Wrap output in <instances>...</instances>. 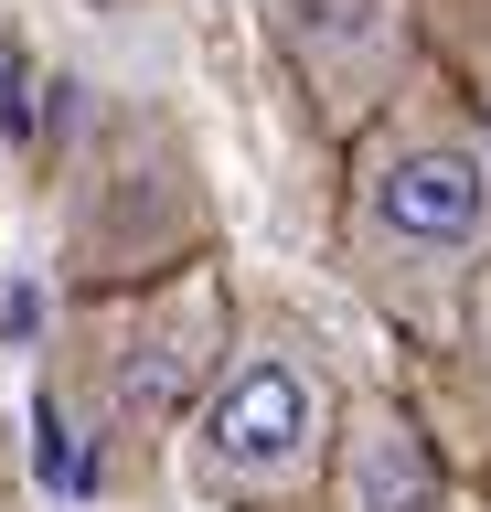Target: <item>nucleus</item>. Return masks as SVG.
I'll return each mask as SVG.
<instances>
[{
	"label": "nucleus",
	"mask_w": 491,
	"mask_h": 512,
	"mask_svg": "<svg viewBox=\"0 0 491 512\" xmlns=\"http://www.w3.org/2000/svg\"><path fill=\"white\" fill-rule=\"evenodd\" d=\"M342 267L385 320L449 331L491 278V128L438 96H406L385 128H363L342 192Z\"/></svg>",
	"instance_id": "1"
},
{
	"label": "nucleus",
	"mask_w": 491,
	"mask_h": 512,
	"mask_svg": "<svg viewBox=\"0 0 491 512\" xmlns=\"http://www.w3.org/2000/svg\"><path fill=\"white\" fill-rule=\"evenodd\" d=\"M342 416H353V384L321 363V342H299L289 320H257L246 342L214 352L182 416V480L214 512H299L321 502L342 459Z\"/></svg>",
	"instance_id": "2"
},
{
	"label": "nucleus",
	"mask_w": 491,
	"mask_h": 512,
	"mask_svg": "<svg viewBox=\"0 0 491 512\" xmlns=\"http://www.w3.org/2000/svg\"><path fill=\"white\" fill-rule=\"evenodd\" d=\"M278 43L331 139H363L417 96V0H278Z\"/></svg>",
	"instance_id": "3"
},
{
	"label": "nucleus",
	"mask_w": 491,
	"mask_h": 512,
	"mask_svg": "<svg viewBox=\"0 0 491 512\" xmlns=\"http://www.w3.org/2000/svg\"><path fill=\"white\" fill-rule=\"evenodd\" d=\"M321 512H449V480H438V448H427L417 406L353 395L342 459H331V480H321Z\"/></svg>",
	"instance_id": "4"
},
{
	"label": "nucleus",
	"mask_w": 491,
	"mask_h": 512,
	"mask_svg": "<svg viewBox=\"0 0 491 512\" xmlns=\"http://www.w3.org/2000/svg\"><path fill=\"white\" fill-rule=\"evenodd\" d=\"M470 342H481V374H491V278H481V299H470Z\"/></svg>",
	"instance_id": "5"
},
{
	"label": "nucleus",
	"mask_w": 491,
	"mask_h": 512,
	"mask_svg": "<svg viewBox=\"0 0 491 512\" xmlns=\"http://www.w3.org/2000/svg\"><path fill=\"white\" fill-rule=\"evenodd\" d=\"M299 512H310V502H299Z\"/></svg>",
	"instance_id": "6"
}]
</instances>
